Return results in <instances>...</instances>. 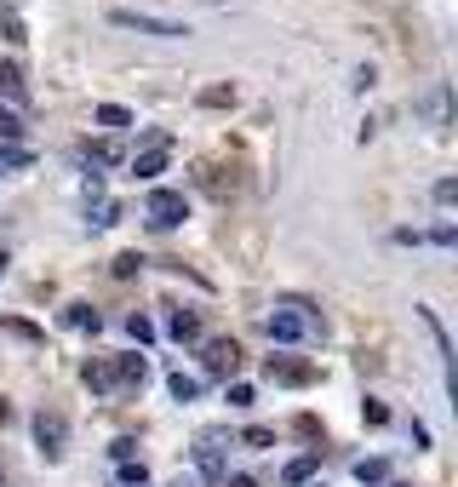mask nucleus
Here are the masks:
<instances>
[{
	"mask_svg": "<svg viewBox=\"0 0 458 487\" xmlns=\"http://www.w3.org/2000/svg\"><path fill=\"white\" fill-rule=\"evenodd\" d=\"M109 24H115V29H138V35H161V40H178V35H189L184 24H172V17H149V12H126V6H115V12H109Z\"/></svg>",
	"mask_w": 458,
	"mask_h": 487,
	"instance_id": "f257e3e1",
	"label": "nucleus"
},
{
	"mask_svg": "<svg viewBox=\"0 0 458 487\" xmlns=\"http://www.w3.org/2000/svg\"><path fill=\"white\" fill-rule=\"evenodd\" d=\"M184 218H189V201L178 196V189H155V196H149V224L172 229V224H184Z\"/></svg>",
	"mask_w": 458,
	"mask_h": 487,
	"instance_id": "f03ea898",
	"label": "nucleus"
},
{
	"mask_svg": "<svg viewBox=\"0 0 458 487\" xmlns=\"http://www.w3.org/2000/svg\"><path fill=\"white\" fill-rule=\"evenodd\" d=\"M63 441H69V425H63V413H35V448L58 459L63 453Z\"/></svg>",
	"mask_w": 458,
	"mask_h": 487,
	"instance_id": "7ed1b4c3",
	"label": "nucleus"
},
{
	"mask_svg": "<svg viewBox=\"0 0 458 487\" xmlns=\"http://www.w3.org/2000/svg\"><path fill=\"white\" fill-rule=\"evenodd\" d=\"M201 362H207V373H235L241 367V344H235V338H212Z\"/></svg>",
	"mask_w": 458,
	"mask_h": 487,
	"instance_id": "20e7f679",
	"label": "nucleus"
},
{
	"mask_svg": "<svg viewBox=\"0 0 458 487\" xmlns=\"http://www.w3.org/2000/svg\"><path fill=\"white\" fill-rule=\"evenodd\" d=\"M166 173V143H149V150L133 161V178H144V184H155Z\"/></svg>",
	"mask_w": 458,
	"mask_h": 487,
	"instance_id": "39448f33",
	"label": "nucleus"
},
{
	"mask_svg": "<svg viewBox=\"0 0 458 487\" xmlns=\"http://www.w3.org/2000/svg\"><path fill=\"white\" fill-rule=\"evenodd\" d=\"M270 338H275V344H298V338H304V315L275 310V315H270Z\"/></svg>",
	"mask_w": 458,
	"mask_h": 487,
	"instance_id": "423d86ee",
	"label": "nucleus"
},
{
	"mask_svg": "<svg viewBox=\"0 0 458 487\" xmlns=\"http://www.w3.org/2000/svg\"><path fill=\"white\" fill-rule=\"evenodd\" d=\"M195 464H201V476H224V448H218V441L207 436V441H201V453H195Z\"/></svg>",
	"mask_w": 458,
	"mask_h": 487,
	"instance_id": "0eeeda50",
	"label": "nucleus"
},
{
	"mask_svg": "<svg viewBox=\"0 0 458 487\" xmlns=\"http://www.w3.org/2000/svg\"><path fill=\"white\" fill-rule=\"evenodd\" d=\"M0 92H6L12 103L29 92V87H24V69H17V63H0Z\"/></svg>",
	"mask_w": 458,
	"mask_h": 487,
	"instance_id": "6e6552de",
	"label": "nucleus"
},
{
	"mask_svg": "<svg viewBox=\"0 0 458 487\" xmlns=\"http://www.w3.org/2000/svg\"><path fill=\"white\" fill-rule=\"evenodd\" d=\"M98 126L121 132V126H133V110H121V103H98Z\"/></svg>",
	"mask_w": 458,
	"mask_h": 487,
	"instance_id": "1a4fd4ad",
	"label": "nucleus"
},
{
	"mask_svg": "<svg viewBox=\"0 0 458 487\" xmlns=\"http://www.w3.org/2000/svg\"><path fill=\"white\" fill-rule=\"evenodd\" d=\"M195 333H201V322H195V310H172V338L184 344V338H195Z\"/></svg>",
	"mask_w": 458,
	"mask_h": 487,
	"instance_id": "9d476101",
	"label": "nucleus"
},
{
	"mask_svg": "<svg viewBox=\"0 0 458 487\" xmlns=\"http://www.w3.org/2000/svg\"><path fill=\"white\" fill-rule=\"evenodd\" d=\"M235 103V87H201V110H229Z\"/></svg>",
	"mask_w": 458,
	"mask_h": 487,
	"instance_id": "9b49d317",
	"label": "nucleus"
},
{
	"mask_svg": "<svg viewBox=\"0 0 458 487\" xmlns=\"http://www.w3.org/2000/svg\"><path fill=\"white\" fill-rule=\"evenodd\" d=\"M144 355H121V367H115V378H126V385H144Z\"/></svg>",
	"mask_w": 458,
	"mask_h": 487,
	"instance_id": "f8f14e48",
	"label": "nucleus"
},
{
	"mask_svg": "<svg viewBox=\"0 0 458 487\" xmlns=\"http://www.w3.org/2000/svg\"><path fill=\"white\" fill-rule=\"evenodd\" d=\"M86 385H92V390H109V385H115V367H103V362H86Z\"/></svg>",
	"mask_w": 458,
	"mask_h": 487,
	"instance_id": "ddd939ff",
	"label": "nucleus"
},
{
	"mask_svg": "<svg viewBox=\"0 0 458 487\" xmlns=\"http://www.w3.org/2000/svg\"><path fill=\"white\" fill-rule=\"evenodd\" d=\"M17 138H24V126H17V115L0 103V143H17Z\"/></svg>",
	"mask_w": 458,
	"mask_h": 487,
	"instance_id": "4468645a",
	"label": "nucleus"
},
{
	"mask_svg": "<svg viewBox=\"0 0 458 487\" xmlns=\"http://www.w3.org/2000/svg\"><path fill=\"white\" fill-rule=\"evenodd\" d=\"M270 378H287V385H304L310 367H293V362H270Z\"/></svg>",
	"mask_w": 458,
	"mask_h": 487,
	"instance_id": "2eb2a0df",
	"label": "nucleus"
},
{
	"mask_svg": "<svg viewBox=\"0 0 458 487\" xmlns=\"http://www.w3.org/2000/svg\"><path fill=\"white\" fill-rule=\"evenodd\" d=\"M69 327H92L98 333V310L92 304H69Z\"/></svg>",
	"mask_w": 458,
	"mask_h": 487,
	"instance_id": "dca6fc26",
	"label": "nucleus"
},
{
	"mask_svg": "<svg viewBox=\"0 0 458 487\" xmlns=\"http://www.w3.org/2000/svg\"><path fill=\"white\" fill-rule=\"evenodd\" d=\"M0 35L17 47V40H24V17H17V12H0Z\"/></svg>",
	"mask_w": 458,
	"mask_h": 487,
	"instance_id": "f3484780",
	"label": "nucleus"
},
{
	"mask_svg": "<svg viewBox=\"0 0 458 487\" xmlns=\"http://www.w3.org/2000/svg\"><path fill=\"white\" fill-rule=\"evenodd\" d=\"M195 390H201V385H195V378H189V373H172V396H178V401H189Z\"/></svg>",
	"mask_w": 458,
	"mask_h": 487,
	"instance_id": "a211bd4d",
	"label": "nucleus"
},
{
	"mask_svg": "<svg viewBox=\"0 0 458 487\" xmlns=\"http://www.w3.org/2000/svg\"><path fill=\"white\" fill-rule=\"evenodd\" d=\"M310 471H315V453H304V459H293V464H287V482H304Z\"/></svg>",
	"mask_w": 458,
	"mask_h": 487,
	"instance_id": "6ab92c4d",
	"label": "nucleus"
},
{
	"mask_svg": "<svg viewBox=\"0 0 458 487\" xmlns=\"http://www.w3.org/2000/svg\"><path fill=\"white\" fill-rule=\"evenodd\" d=\"M356 476H361V482H384V459H361Z\"/></svg>",
	"mask_w": 458,
	"mask_h": 487,
	"instance_id": "aec40b11",
	"label": "nucleus"
},
{
	"mask_svg": "<svg viewBox=\"0 0 458 487\" xmlns=\"http://www.w3.org/2000/svg\"><path fill=\"white\" fill-rule=\"evenodd\" d=\"M126 333H133V338H138V344H149V338H155V327H149V322H144V315H133V322H126Z\"/></svg>",
	"mask_w": 458,
	"mask_h": 487,
	"instance_id": "412c9836",
	"label": "nucleus"
},
{
	"mask_svg": "<svg viewBox=\"0 0 458 487\" xmlns=\"http://www.w3.org/2000/svg\"><path fill=\"white\" fill-rule=\"evenodd\" d=\"M29 155L24 150H17V143H0V166H24Z\"/></svg>",
	"mask_w": 458,
	"mask_h": 487,
	"instance_id": "4be33fe9",
	"label": "nucleus"
},
{
	"mask_svg": "<svg viewBox=\"0 0 458 487\" xmlns=\"http://www.w3.org/2000/svg\"><path fill=\"white\" fill-rule=\"evenodd\" d=\"M453 196H458V184H453V178L435 184V201H442V206H453Z\"/></svg>",
	"mask_w": 458,
	"mask_h": 487,
	"instance_id": "5701e85b",
	"label": "nucleus"
},
{
	"mask_svg": "<svg viewBox=\"0 0 458 487\" xmlns=\"http://www.w3.org/2000/svg\"><path fill=\"white\" fill-rule=\"evenodd\" d=\"M138 264H144V259H138V252H121V259H115V275H133Z\"/></svg>",
	"mask_w": 458,
	"mask_h": 487,
	"instance_id": "b1692460",
	"label": "nucleus"
},
{
	"mask_svg": "<svg viewBox=\"0 0 458 487\" xmlns=\"http://www.w3.org/2000/svg\"><path fill=\"white\" fill-rule=\"evenodd\" d=\"M6 418H12V401H6V396H0V425H6Z\"/></svg>",
	"mask_w": 458,
	"mask_h": 487,
	"instance_id": "393cba45",
	"label": "nucleus"
},
{
	"mask_svg": "<svg viewBox=\"0 0 458 487\" xmlns=\"http://www.w3.org/2000/svg\"><path fill=\"white\" fill-rule=\"evenodd\" d=\"M224 487H252V482H247V476H235V482H224Z\"/></svg>",
	"mask_w": 458,
	"mask_h": 487,
	"instance_id": "a878e982",
	"label": "nucleus"
},
{
	"mask_svg": "<svg viewBox=\"0 0 458 487\" xmlns=\"http://www.w3.org/2000/svg\"><path fill=\"white\" fill-rule=\"evenodd\" d=\"M0 275H6V252H0Z\"/></svg>",
	"mask_w": 458,
	"mask_h": 487,
	"instance_id": "bb28decb",
	"label": "nucleus"
},
{
	"mask_svg": "<svg viewBox=\"0 0 458 487\" xmlns=\"http://www.w3.org/2000/svg\"><path fill=\"white\" fill-rule=\"evenodd\" d=\"M172 487H195V482H172Z\"/></svg>",
	"mask_w": 458,
	"mask_h": 487,
	"instance_id": "cd10ccee",
	"label": "nucleus"
},
{
	"mask_svg": "<svg viewBox=\"0 0 458 487\" xmlns=\"http://www.w3.org/2000/svg\"><path fill=\"white\" fill-rule=\"evenodd\" d=\"M212 6H224V0H212Z\"/></svg>",
	"mask_w": 458,
	"mask_h": 487,
	"instance_id": "c85d7f7f",
	"label": "nucleus"
},
{
	"mask_svg": "<svg viewBox=\"0 0 458 487\" xmlns=\"http://www.w3.org/2000/svg\"><path fill=\"white\" fill-rule=\"evenodd\" d=\"M0 482H6V471H0Z\"/></svg>",
	"mask_w": 458,
	"mask_h": 487,
	"instance_id": "c756f323",
	"label": "nucleus"
},
{
	"mask_svg": "<svg viewBox=\"0 0 458 487\" xmlns=\"http://www.w3.org/2000/svg\"><path fill=\"white\" fill-rule=\"evenodd\" d=\"M138 487H144V482H138Z\"/></svg>",
	"mask_w": 458,
	"mask_h": 487,
	"instance_id": "7c9ffc66",
	"label": "nucleus"
}]
</instances>
